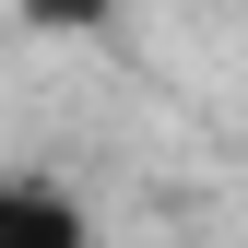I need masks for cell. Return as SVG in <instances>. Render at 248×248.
<instances>
[{
  "label": "cell",
  "instance_id": "1",
  "mask_svg": "<svg viewBox=\"0 0 248 248\" xmlns=\"http://www.w3.org/2000/svg\"><path fill=\"white\" fill-rule=\"evenodd\" d=\"M0 248H83V213L47 177H0Z\"/></svg>",
  "mask_w": 248,
  "mask_h": 248
}]
</instances>
